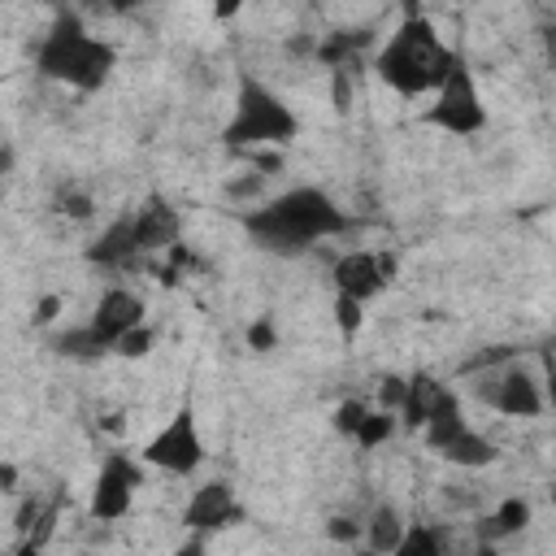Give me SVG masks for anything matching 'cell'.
Instances as JSON below:
<instances>
[{
  "label": "cell",
  "instance_id": "ffe728a7",
  "mask_svg": "<svg viewBox=\"0 0 556 556\" xmlns=\"http://www.w3.org/2000/svg\"><path fill=\"white\" fill-rule=\"evenodd\" d=\"M56 348L65 352V356H74V361H96V356H104V352H113L91 326H83V330H70V334H61L56 339Z\"/></svg>",
  "mask_w": 556,
  "mask_h": 556
},
{
  "label": "cell",
  "instance_id": "277c9868",
  "mask_svg": "<svg viewBox=\"0 0 556 556\" xmlns=\"http://www.w3.org/2000/svg\"><path fill=\"white\" fill-rule=\"evenodd\" d=\"M300 130L295 113L256 78L239 83V100H235V117L222 130V139L230 148H256V143H291Z\"/></svg>",
  "mask_w": 556,
  "mask_h": 556
},
{
  "label": "cell",
  "instance_id": "9a60e30c",
  "mask_svg": "<svg viewBox=\"0 0 556 556\" xmlns=\"http://www.w3.org/2000/svg\"><path fill=\"white\" fill-rule=\"evenodd\" d=\"M439 456L452 460V465H460V469H486V465L495 460V443L465 426L456 439H447V443L439 447Z\"/></svg>",
  "mask_w": 556,
  "mask_h": 556
},
{
  "label": "cell",
  "instance_id": "5bb4252c",
  "mask_svg": "<svg viewBox=\"0 0 556 556\" xmlns=\"http://www.w3.org/2000/svg\"><path fill=\"white\" fill-rule=\"evenodd\" d=\"M447 395H452V391H447L439 378H430V374H413V378H408V391H404V404H400L408 430H421V426L430 421V413H434Z\"/></svg>",
  "mask_w": 556,
  "mask_h": 556
},
{
  "label": "cell",
  "instance_id": "f1b7e54d",
  "mask_svg": "<svg viewBox=\"0 0 556 556\" xmlns=\"http://www.w3.org/2000/svg\"><path fill=\"white\" fill-rule=\"evenodd\" d=\"M334 109H339V113H348V109H352V83H348V65H343V70H334Z\"/></svg>",
  "mask_w": 556,
  "mask_h": 556
},
{
  "label": "cell",
  "instance_id": "d4e9b609",
  "mask_svg": "<svg viewBox=\"0 0 556 556\" xmlns=\"http://www.w3.org/2000/svg\"><path fill=\"white\" fill-rule=\"evenodd\" d=\"M404 391H408V378H395V374H387V378H382V387H378V404H382V413H400V404H404Z\"/></svg>",
  "mask_w": 556,
  "mask_h": 556
},
{
  "label": "cell",
  "instance_id": "3957f363",
  "mask_svg": "<svg viewBox=\"0 0 556 556\" xmlns=\"http://www.w3.org/2000/svg\"><path fill=\"white\" fill-rule=\"evenodd\" d=\"M35 61L48 78H56L65 87H78V91H96L113 74L117 52H113V43L96 39L74 13H61L56 26L39 39Z\"/></svg>",
  "mask_w": 556,
  "mask_h": 556
},
{
  "label": "cell",
  "instance_id": "83f0119b",
  "mask_svg": "<svg viewBox=\"0 0 556 556\" xmlns=\"http://www.w3.org/2000/svg\"><path fill=\"white\" fill-rule=\"evenodd\" d=\"M326 534H330L334 543H352V539H361V526H356L352 517H330V526H326Z\"/></svg>",
  "mask_w": 556,
  "mask_h": 556
},
{
  "label": "cell",
  "instance_id": "d6986e66",
  "mask_svg": "<svg viewBox=\"0 0 556 556\" xmlns=\"http://www.w3.org/2000/svg\"><path fill=\"white\" fill-rule=\"evenodd\" d=\"M391 434H395V413L365 408V417H361V426H356V434H352V439H356L365 452H374V447H382Z\"/></svg>",
  "mask_w": 556,
  "mask_h": 556
},
{
  "label": "cell",
  "instance_id": "7a4b0ae2",
  "mask_svg": "<svg viewBox=\"0 0 556 556\" xmlns=\"http://www.w3.org/2000/svg\"><path fill=\"white\" fill-rule=\"evenodd\" d=\"M243 230L274 252H304L308 243L326 239V235H343L348 230V213L317 187H295L282 191L278 200H269L265 208L243 217Z\"/></svg>",
  "mask_w": 556,
  "mask_h": 556
},
{
  "label": "cell",
  "instance_id": "2e32d148",
  "mask_svg": "<svg viewBox=\"0 0 556 556\" xmlns=\"http://www.w3.org/2000/svg\"><path fill=\"white\" fill-rule=\"evenodd\" d=\"M526 526H530V500L513 495V500H504V504L478 526V539H482V543H500V539H508V534H517V530H526Z\"/></svg>",
  "mask_w": 556,
  "mask_h": 556
},
{
  "label": "cell",
  "instance_id": "9c48e42d",
  "mask_svg": "<svg viewBox=\"0 0 556 556\" xmlns=\"http://www.w3.org/2000/svg\"><path fill=\"white\" fill-rule=\"evenodd\" d=\"M482 400L504 417H539L543 413V387L521 365H504L491 387H482Z\"/></svg>",
  "mask_w": 556,
  "mask_h": 556
},
{
  "label": "cell",
  "instance_id": "f546056e",
  "mask_svg": "<svg viewBox=\"0 0 556 556\" xmlns=\"http://www.w3.org/2000/svg\"><path fill=\"white\" fill-rule=\"evenodd\" d=\"M56 313H61V295H43V300L35 304V326H48V321H56Z\"/></svg>",
  "mask_w": 556,
  "mask_h": 556
},
{
  "label": "cell",
  "instance_id": "4fadbf2b",
  "mask_svg": "<svg viewBox=\"0 0 556 556\" xmlns=\"http://www.w3.org/2000/svg\"><path fill=\"white\" fill-rule=\"evenodd\" d=\"M87 256H91L96 265H104V269H130V265L139 261V243H135V230H130V213L117 217V222L87 248Z\"/></svg>",
  "mask_w": 556,
  "mask_h": 556
},
{
  "label": "cell",
  "instance_id": "e0dca14e",
  "mask_svg": "<svg viewBox=\"0 0 556 556\" xmlns=\"http://www.w3.org/2000/svg\"><path fill=\"white\" fill-rule=\"evenodd\" d=\"M400 534H404L400 513H395L391 504H378V508L369 513V526H365V539H369L374 556H391V552H395V543H400Z\"/></svg>",
  "mask_w": 556,
  "mask_h": 556
},
{
  "label": "cell",
  "instance_id": "4316f807",
  "mask_svg": "<svg viewBox=\"0 0 556 556\" xmlns=\"http://www.w3.org/2000/svg\"><path fill=\"white\" fill-rule=\"evenodd\" d=\"M248 343H252L256 352H269V348L278 343V330H274V321H269V317H256V321L248 326Z\"/></svg>",
  "mask_w": 556,
  "mask_h": 556
},
{
  "label": "cell",
  "instance_id": "ac0fdd59",
  "mask_svg": "<svg viewBox=\"0 0 556 556\" xmlns=\"http://www.w3.org/2000/svg\"><path fill=\"white\" fill-rule=\"evenodd\" d=\"M391 556H447V547H443V534L434 526L417 521V526H404V534H400Z\"/></svg>",
  "mask_w": 556,
  "mask_h": 556
},
{
  "label": "cell",
  "instance_id": "cb8c5ba5",
  "mask_svg": "<svg viewBox=\"0 0 556 556\" xmlns=\"http://www.w3.org/2000/svg\"><path fill=\"white\" fill-rule=\"evenodd\" d=\"M334 321H339V334H343V339H352V334L361 330L365 313H361V304H356V300H348V295H334Z\"/></svg>",
  "mask_w": 556,
  "mask_h": 556
},
{
  "label": "cell",
  "instance_id": "ba28073f",
  "mask_svg": "<svg viewBox=\"0 0 556 556\" xmlns=\"http://www.w3.org/2000/svg\"><path fill=\"white\" fill-rule=\"evenodd\" d=\"M139 482H143V469H139L135 460H126L122 452H113V456L104 460L96 486H91V517H96V521H117V517H126V508H130Z\"/></svg>",
  "mask_w": 556,
  "mask_h": 556
},
{
  "label": "cell",
  "instance_id": "8992f818",
  "mask_svg": "<svg viewBox=\"0 0 556 556\" xmlns=\"http://www.w3.org/2000/svg\"><path fill=\"white\" fill-rule=\"evenodd\" d=\"M143 460L165 469V473H195L200 460H204V443H200V426H195V413L191 408H178L174 421H165L148 447H143Z\"/></svg>",
  "mask_w": 556,
  "mask_h": 556
},
{
  "label": "cell",
  "instance_id": "7c38bea8",
  "mask_svg": "<svg viewBox=\"0 0 556 556\" xmlns=\"http://www.w3.org/2000/svg\"><path fill=\"white\" fill-rule=\"evenodd\" d=\"M130 230H135L139 256L143 252H156V248H174L178 243V213L165 208L161 200H148L143 208L130 213Z\"/></svg>",
  "mask_w": 556,
  "mask_h": 556
},
{
  "label": "cell",
  "instance_id": "7402d4cb",
  "mask_svg": "<svg viewBox=\"0 0 556 556\" xmlns=\"http://www.w3.org/2000/svg\"><path fill=\"white\" fill-rule=\"evenodd\" d=\"M113 352H117V356H126V361H139V356H148V352H152V330H148V326H135V330H126V334L113 343Z\"/></svg>",
  "mask_w": 556,
  "mask_h": 556
},
{
  "label": "cell",
  "instance_id": "484cf974",
  "mask_svg": "<svg viewBox=\"0 0 556 556\" xmlns=\"http://www.w3.org/2000/svg\"><path fill=\"white\" fill-rule=\"evenodd\" d=\"M361 417H365V404H361V400H343V404L334 408V430H339V434H356Z\"/></svg>",
  "mask_w": 556,
  "mask_h": 556
},
{
  "label": "cell",
  "instance_id": "52a82bcc",
  "mask_svg": "<svg viewBox=\"0 0 556 556\" xmlns=\"http://www.w3.org/2000/svg\"><path fill=\"white\" fill-rule=\"evenodd\" d=\"M395 278V252H348L334 261V287L339 295L365 304Z\"/></svg>",
  "mask_w": 556,
  "mask_h": 556
},
{
  "label": "cell",
  "instance_id": "5b68a950",
  "mask_svg": "<svg viewBox=\"0 0 556 556\" xmlns=\"http://www.w3.org/2000/svg\"><path fill=\"white\" fill-rule=\"evenodd\" d=\"M426 122H430V126H439V130H447V135H473V130H482V126H486L482 96H478L473 74H469V65H465L460 56L452 61L447 78L439 83L434 104L426 109Z\"/></svg>",
  "mask_w": 556,
  "mask_h": 556
},
{
  "label": "cell",
  "instance_id": "6da1fadb",
  "mask_svg": "<svg viewBox=\"0 0 556 556\" xmlns=\"http://www.w3.org/2000/svg\"><path fill=\"white\" fill-rule=\"evenodd\" d=\"M456 52L439 39L434 22L421 13V9H404V22L395 26V35L382 43V52L374 56V70L378 78L400 91V96H426V91H439V83L447 78Z\"/></svg>",
  "mask_w": 556,
  "mask_h": 556
},
{
  "label": "cell",
  "instance_id": "4dcf8cb0",
  "mask_svg": "<svg viewBox=\"0 0 556 556\" xmlns=\"http://www.w3.org/2000/svg\"><path fill=\"white\" fill-rule=\"evenodd\" d=\"M13 482H17V469L13 465H0V491H9Z\"/></svg>",
  "mask_w": 556,
  "mask_h": 556
},
{
  "label": "cell",
  "instance_id": "d6a6232c",
  "mask_svg": "<svg viewBox=\"0 0 556 556\" xmlns=\"http://www.w3.org/2000/svg\"><path fill=\"white\" fill-rule=\"evenodd\" d=\"M473 556H504V552H500L495 543H478V552H473Z\"/></svg>",
  "mask_w": 556,
  "mask_h": 556
},
{
  "label": "cell",
  "instance_id": "44dd1931",
  "mask_svg": "<svg viewBox=\"0 0 556 556\" xmlns=\"http://www.w3.org/2000/svg\"><path fill=\"white\" fill-rule=\"evenodd\" d=\"M265 191V174L261 169H243L235 178H226V200H256Z\"/></svg>",
  "mask_w": 556,
  "mask_h": 556
},
{
  "label": "cell",
  "instance_id": "8fae6325",
  "mask_svg": "<svg viewBox=\"0 0 556 556\" xmlns=\"http://www.w3.org/2000/svg\"><path fill=\"white\" fill-rule=\"evenodd\" d=\"M109 348L126 334V330H135V326H143V300L135 295V291H126V287H113V291H104L100 295V304H96V313H91V321H87Z\"/></svg>",
  "mask_w": 556,
  "mask_h": 556
},
{
  "label": "cell",
  "instance_id": "603a6c76",
  "mask_svg": "<svg viewBox=\"0 0 556 556\" xmlns=\"http://www.w3.org/2000/svg\"><path fill=\"white\" fill-rule=\"evenodd\" d=\"M91 208H96V200H91L87 191H78V187H65V191L56 195V213H65V217L87 222V217H91Z\"/></svg>",
  "mask_w": 556,
  "mask_h": 556
},
{
  "label": "cell",
  "instance_id": "836d02e7",
  "mask_svg": "<svg viewBox=\"0 0 556 556\" xmlns=\"http://www.w3.org/2000/svg\"><path fill=\"white\" fill-rule=\"evenodd\" d=\"M13 556H39V547H35V543H22V547H17Z\"/></svg>",
  "mask_w": 556,
  "mask_h": 556
},
{
  "label": "cell",
  "instance_id": "1f68e13d",
  "mask_svg": "<svg viewBox=\"0 0 556 556\" xmlns=\"http://www.w3.org/2000/svg\"><path fill=\"white\" fill-rule=\"evenodd\" d=\"M174 556H204V543H200V539H191V543H182Z\"/></svg>",
  "mask_w": 556,
  "mask_h": 556
},
{
  "label": "cell",
  "instance_id": "30bf717a",
  "mask_svg": "<svg viewBox=\"0 0 556 556\" xmlns=\"http://www.w3.org/2000/svg\"><path fill=\"white\" fill-rule=\"evenodd\" d=\"M182 521L191 530H226V526H239L243 521V504H239V495H235L230 482H204L187 500Z\"/></svg>",
  "mask_w": 556,
  "mask_h": 556
}]
</instances>
